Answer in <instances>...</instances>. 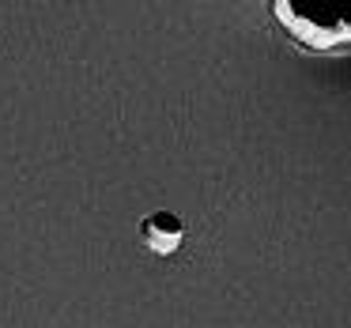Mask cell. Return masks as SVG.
<instances>
[{"instance_id": "1", "label": "cell", "mask_w": 351, "mask_h": 328, "mask_svg": "<svg viewBox=\"0 0 351 328\" xmlns=\"http://www.w3.org/2000/svg\"><path fill=\"white\" fill-rule=\"evenodd\" d=\"M280 31L306 53H351V0H268Z\"/></svg>"}]
</instances>
